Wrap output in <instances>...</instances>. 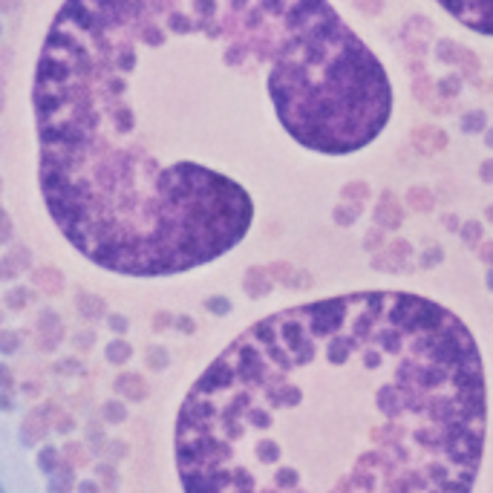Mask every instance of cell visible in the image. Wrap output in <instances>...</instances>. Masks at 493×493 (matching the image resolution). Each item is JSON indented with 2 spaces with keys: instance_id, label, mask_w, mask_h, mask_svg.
<instances>
[{
  "instance_id": "1",
  "label": "cell",
  "mask_w": 493,
  "mask_h": 493,
  "mask_svg": "<svg viewBox=\"0 0 493 493\" xmlns=\"http://www.w3.org/2000/svg\"><path fill=\"white\" fill-rule=\"evenodd\" d=\"M456 23L482 38H493V0H436Z\"/></svg>"
},
{
  "instance_id": "2",
  "label": "cell",
  "mask_w": 493,
  "mask_h": 493,
  "mask_svg": "<svg viewBox=\"0 0 493 493\" xmlns=\"http://www.w3.org/2000/svg\"><path fill=\"white\" fill-rule=\"evenodd\" d=\"M271 292H274V280L269 277L266 266L251 263V266L243 269V274H240V297H243V300L260 303V300H266Z\"/></svg>"
},
{
  "instance_id": "3",
  "label": "cell",
  "mask_w": 493,
  "mask_h": 493,
  "mask_svg": "<svg viewBox=\"0 0 493 493\" xmlns=\"http://www.w3.org/2000/svg\"><path fill=\"white\" fill-rule=\"evenodd\" d=\"M401 222H404V208H401V202L395 199V194L384 191L378 208H375V228L395 231V228H401Z\"/></svg>"
},
{
  "instance_id": "4",
  "label": "cell",
  "mask_w": 493,
  "mask_h": 493,
  "mask_svg": "<svg viewBox=\"0 0 493 493\" xmlns=\"http://www.w3.org/2000/svg\"><path fill=\"white\" fill-rule=\"evenodd\" d=\"M404 202H407V208L427 214V210H433V205H436V197H433V191H427L424 185H413L407 191V197H404Z\"/></svg>"
},
{
  "instance_id": "5",
  "label": "cell",
  "mask_w": 493,
  "mask_h": 493,
  "mask_svg": "<svg viewBox=\"0 0 493 493\" xmlns=\"http://www.w3.org/2000/svg\"><path fill=\"white\" fill-rule=\"evenodd\" d=\"M361 214H364L361 202H341L338 208H332V222L341 225V228H349L361 220Z\"/></svg>"
},
{
  "instance_id": "6",
  "label": "cell",
  "mask_w": 493,
  "mask_h": 493,
  "mask_svg": "<svg viewBox=\"0 0 493 493\" xmlns=\"http://www.w3.org/2000/svg\"><path fill=\"white\" fill-rule=\"evenodd\" d=\"M372 269L375 271H384V274H398L401 269H407V263H401L395 254H390L387 248H381V251H375V257H372Z\"/></svg>"
},
{
  "instance_id": "7",
  "label": "cell",
  "mask_w": 493,
  "mask_h": 493,
  "mask_svg": "<svg viewBox=\"0 0 493 493\" xmlns=\"http://www.w3.org/2000/svg\"><path fill=\"white\" fill-rule=\"evenodd\" d=\"M459 237H462V243H464L467 248H479V243L485 240V228H482L479 220H467V222H462V228H459Z\"/></svg>"
},
{
  "instance_id": "8",
  "label": "cell",
  "mask_w": 493,
  "mask_h": 493,
  "mask_svg": "<svg viewBox=\"0 0 493 493\" xmlns=\"http://www.w3.org/2000/svg\"><path fill=\"white\" fill-rule=\"evenodd\" d=\"M459 127H462V133H485L487 130V115L482 113V110H471V113H464L462 115V122H459Z\"/></svg>"
},
{
  "instance_id": "9",
  "label": "cell",
  "mask_w": 493,
  "mask_h": 493,
  "mask_svg": "<svg viewBox=\"0 0 493 493\" xmlns=\"http://www.w3.org/2000/svg\"><path fill=\"white\" fill-rule=\"evenodd\" d=\"M266 271H269V277L274 280V286L280 283V286H286L289 283V277L297 271L292 263H286V260H271V263H266Z\"/></svg>"
},
{
  "instance_id": "10",
  "label": "cell",
  "mask_w": 493,
  "mask_h": 493,
  "mask_svg": "<svg viewBox=\"0 0 493 493\" xmlns=\"http://www.w3.org/2000/svg\"><path fill=\"white\" fill-rule=\"evenodd\" d=\"M459 55H462V46L456 41H441L436 46V58L448 66H459Z\"/></svg>"
},
{
  "instance_id": "11",
  "label": "cell",
  "mask_w": 493,
  "mask_h": 493,
  "mask_svg": "<svg viewBox=\"0 0 493 493\" xmlns=\"http://www.w3.org/2000/svg\"><path fill=\"white\" fill-rule=\"evenodd\" d=\"M341 197H343L346 202H364V199L369 197V185H366V182H346V185L341 187Z\"/></svg>"
},
{
  "instance_id": "12",
  "label": "cell",
  "mask_w": 493,
  "mask_h": 493,
  "mask_svg": "<svg viewBox=\"0 0 493 493\" xmlns=\"http://www.w3.org/2000/svg\"><path fill=\"white\" fill-rule=\"evenodd\" d=\"M462 81H464V76H459V73H450L448 78H441L438 81V96H459V90H462Z\"/></svg>"
},
{
  "instance_id": "13",
  "label": "cell",
  "mask_w": 493,
  "mask_h": 493,
  "mask_svg": "<svg viewBox=\"0 0 493 493\" xmlns=\"http://www.w3.org/2000/svg\"><path fill=\"white\" fill-rule=\"evenodd\" d=\"M441 260H444V251H441L438 245H430L427 251H421L418 266H421V269H436V266H441Z\"/></svg>"
},
{
  "instance_id": "14",
  "label": "cell",
  "mask_w": 493,
  "mask_h": 493,
  "mask_svg": "<svg viewBox=\"0 0 493 493\" xmlns=\"http://www.w3.org/2000/svg\"><path fill=\"white\" fill-rule=\"evenodd\" d=\"M384 243H387V237H384V231L381 228H372L366 237H364V248L369 251V254H375V251H381L384 248Z\"/></svg>"
},
{
  "instance_id": "15",
  "label": "cell",
  "mask_w": 493,
  "mask_h": 493,
  "mask_svg": "<svg viewBox=\"0 0 493 493\" xmlns=\"http://www.w3.org/2000/svg\"><path fill=\"white\" fill-rule=\"evenodd\" d=\"M387 251L395 254L401 263H407V260H410V254H413V245H410L407 240H392V243L387 245Z\"/></svg>"
},
{
  "instance_id": "16",
  "label": "cell",
  "mask_w": 493,
  "mask_h": 493,
  "mask_svg": "<svg viewBox=\"0 0 493 493\" xmlns=\"http://www.w3.org/2000/svg\"><path fill=\"white\" fill-rule=\"evenodd\" d=\"M306 286H312V277H309V271H294L292 277H289V283H286V289H306Z\"/></svg>"
},
{
  "instance_id": "17",
  "label": "cell",
  "mask_w": 493,
  "mask_h": 493,
  "mask_svg": "<svg viewBox=\"0 0 493 493\" xmlns=\"http://www.w3.org/2000/svg\"><path fill=\"white\" fill-rule=\"evenodd\" d=\"M476 254H479V260L490 269V266H493V240H482L479 248H476Z\"/></svg>"
},
{
  "instance_id": "18",
  "label": "cell",
  "mask_w": 493,
  "mask_h": 493,
  "mask_svg": "<svg viewBox=\"0 0 493 493\" xmlns=\"http://www.w3.org/2000/svg\"><path fill=\"white\" fill-rule=\"evenodd\" d=\"M479 179H482L485 185H493V159H485V162L479 164Z\"/></svg>"
},
{
  "instance_id": "19",
  "label": "cell",
  "mask_w": 493,
  "mask_h": 493,
  "mask_svg": "<svg viewBox=\"0 0 493 493\" xmlns=\"http://www.w3.org/2000/svg\"><path fill=\"white\" fill-rule=\"evenodd\" d=\"M441 222H444V228H448V231H456V234H459V228H462V222H459L456 214H444Z\"/></svg>"
},
{
  "instance_id": "20",
  "label": "cell",
  "mask_w": 493,
  "mask_h": 493,
  "mask_svg": "<svg viewBox=\"0 0 493 493\" xmlns=\"http://www.w3.org/2000/svg\"><path fill=\"white\" fill-rule=\"evenodd\" d=\"M485 286H487V292H493V266L487 269V277H485Z\"/></svg>"
},
{
  "instance_id": "21",
  "label": "cell",
  "mask_w": 493,
  "mask_h": 493,
  "mask_svg": "<svg viewBox=\"0 0 493 493\" xmlns=\"http://www.w3.org/2000/svg\"><path fill=\"white\" fill-rule=\"evenodd\" d=\"M485 145L493 150V127H487V130H485Z\"/></svg>"
},
{
  "instance_id": "22",
  "label": "cell",
  "mask_w": 493,
  "mask_h": 493,
  "mask_svg": "<svg viewBox=\"0 0 493 493\" xmlns=\"http://www.w3.org/2000/svg\"><path fill=\"white\" fill-rule=\"evenodd\" d=\"M485 220H487V222H493V205H487V208H485Z\"/></svg>"
}]
</instances>
